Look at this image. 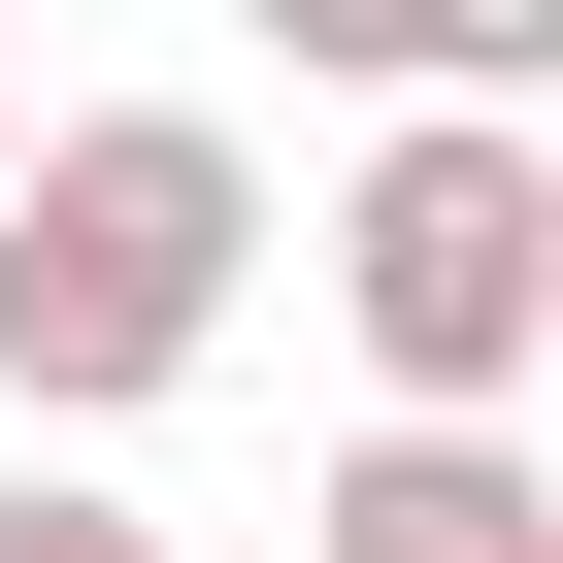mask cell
<instances>
[{
  "mask_svg": "<svg viewBox=\"0 0 563 563\" xmlns=\"http://www.w3.org/2000/svg\"><path fill=\"white\" fill-rule=\"evenodd\" d=\"M232 265H265V166L199 100H100L0 166V431H133L199 332H232Z\"/></svg>",
  "mask_w": 563,
  "mask_h": 563,
  "instance_id": "cell-1",
  "label": "cell"
},
{
  "mask_svg": "<svg viewBox=\"0 0 563 563\" xmlns=\"http://www.w3.org/2000/svg\"><path fill=\"white\" fill-rule=\"evenodd\" d=\"M332 332L398 365V431H497V398L563 365V133H365Z\"/></svg>",
  "mask_w": 563,
  "mask_h": 563,
  "instance_id": "cell-2",
  "label": "cell"
},
{
  "mask_svg": "<svg viewBox=\"0 0 563 563\" xmlns=\"http://www.w3.org/2000/svg\"><path fill=\"white\" fill-rule=\"evenodd\" d=\"M299 563H563V464H530V431H365V464L299 497Z\"/></svg>",
  "mask_w": 563,
  "mask_h": 563,
  "instance_id": "cell-3",
  "label": "cell"
},
{
  "mask_svg": "<svg viewBox=\"0 0 563 563\" xmlns=\"http://www.w3.org/2000/svg\"><path fill=\"white\" fill-rule=\"evenodd\" d=\"M0 563H199V530H133V497H0Z\"/></svg>",
  "mask_w": 563,
  "mask_h": 563,
  "instance_id": "cell-4",
  "label": "cell"
},
{
  "mask_svg": "<svg viewBox=\"0 0 563 563\" xmlns=\"http://www.w3.org/2000/svg\"><path fill=\"white\" fill-rule=\"evenodd\" d=\"M0 166H34V100H0Z\"/></svg>",
  "mask_w": 563,
  "mask_h": 563,
  "instance_id": "cell-5",
  "label": "cell"
}]
</instances>
